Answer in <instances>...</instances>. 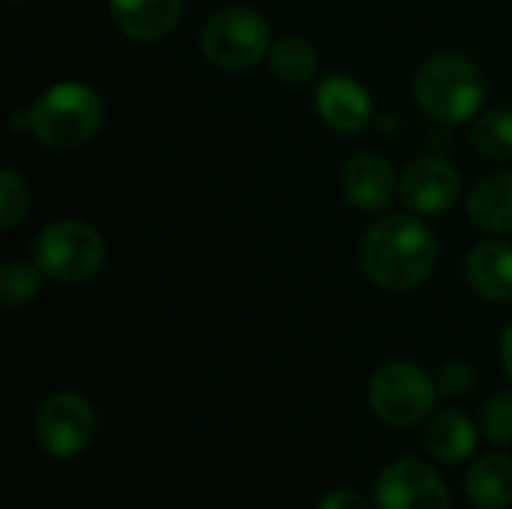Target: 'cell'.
<instances>
[{
	"label": "cell",
	"mask_w": 512,
	"mask_h": 509,
	"mask_svg": "<svg viewBox=\"0 0 512 509\" xmlns=\"http://www.w3.org/2000/svg\"><path fill=\"white\" fill-rule=\"evenodd\" d=\"M360 261L375 285L387 291H411L432 276L438 243L420 219L387 216L363 237Z\"/></svg>",
	"instance_id": "1"
},
{
	"label": "cell",
	"mask_w": 512,
	"mask_h": 509,
	"mask_svg": "<svg viewBox=\"0 0 512 509\" xmlns=\"http://www.w3.org/2000/svg\"><path fill=\"white\" fill-rule=\"evenodd\" d=\"M102 123L99 96L78 81H63L39 93L27 111V126L42 147L75 150L87 144Z\"/></svg>",
	"instance_id": "2"
},
{
	"label": "cell",
	"mask_w": 512,
	"mask_h": 509,
	"mask_svg": "<svg viewBox=\"0 0 512 509\" xmlns=\"http://www.w3.org/2000/svg\"><path fill=\"white\" fill-rule=\"evenodd\" d=\"M417 102L438 123H465L471 120L486 96L483 72L465 54H438L423 63L417 72Z\"/></svg>",
	"instance_id": "3"
},
{
	"label": "cell",
	"mask_w": 512,
	"mask_h": 509,
	"mask_svg": "<svg viewBox=\"0 0 512 509\" xmlns=\"http://www.w3.org/2000/svg\"><path fill=\"white\" fill-rule=\"evenodd\" d=\"M33 264L57 282H84L105 264L102 234L78 219H57L33 240Z\"/></svg>",
	"instance_id": "4"
},
{
	"label": "cell",
	"mask_w": 512,
	"mask_h": 509,
	"mask_svg": "<svg viewBox=\"0 0 512 509\" xmlns=\"http://www.w3.org/2000/svg\"><path fill=\"white\" fill-rule=\"evenodd\" d=\"M438 396V384L432 375L414 363H387L375 372L369 384V408L372 414L393 426L408 429L423 423L432 414Z\"/></svg>",
	"instance_id": "5"
},
{
	"label": "cell",
	"mask_w": 512,
	"mask_h": 509,
	"mask_svg": "<svg viewBox=\"0 0 512 509\" xmlns=\"http://www.w3.org/2000/svg\"><path fill=\"white\" fill-rule=\"evenodd\" d=\"M201 48L219 69H249L270 54V24L249 6H228L204 24Z\"/></svg>",
	"instance_id": "6"
},
{
	"label": "cell",
	"mask_w": 512,
	"mask_h": 509,
	"mask_svg": "<svg viewBox=\"0 0 512 509\" xmlns=\"http://www.w3.org/2000/svg\"><path fill=\"white\" fill-rule=\"evenodd\" d=\"M96 438V411L78 393H54L36 411V444L57 462L78 459Z\"/></svg>",
	"instance_id": "7"
},
{
	"label": "cell",
	"mask_w": 512,
	"mask_h": 509,
	"mask_svg": "<svg viewBox=\"0 0 512 509\" xmlns=\"http://www.w3.org/2000/svg\"><path fill=\"white\" fill-rule=\"evenodd\" d=\"M378 509H453L447 483L423 459H396L375 480Z\"/></svg>",
	"instance_id": "8"
},
{
	"label": "cell",
	"mask_w": 512,
	"mask_h": 509,
	"mask_svg": "<svg viewBox=\"0 0 512 509\" xmlns=\"http://www.w3.org/2000/svg\"><path fill=\"white\" fill-rule=\"evenodd\" d=\"M459 189H462L459 171L441 156L414 159L402 171V180H399V198L405 201L408 210L423 213V216L450 210L453 201L459 198Z\"/></svg>",
	"instance_id": "9"
},
{
	"label": "cell",
	"mask_w": 512,
	"mask_h": 509,
	"mask_svg": "<svg viewBox=\"0 0 512 509\" xmlns=\"http://www.w3.org/2000/svg\"><path fill=\"white\" fill-rule=\"evenodd\" d=\"M318 114L339 132H360L372 120V99L363 84L348 75H330L318 84Z\"/></svg>",
	"instance_id": "10"
},
{
	"label": "cell",
	"mask_w": 512,
	"mask_h": 509,
	"mask_svg": "<svg viewBox=\"0 0 512 509\" xmlns=\"http://www.w3.org/2000/svg\"><path fill=\"white\" fill-rule=\"evenodd\" d=\"M396 189L399 183L390 162L375 153L354 156L342 171V192L360 210H384L393 201Z\"/></svg>",
	"instance_id": "11"
},
{
	"label": "cell",
	"mask_w": 512,
	"mask_h": 509,
	"mask_svg": "<svg viewBox=\"0 0 512 509\" xmlns=\"http://www.w3.org/2000/svg\"><path fill=\"white\" fill-rule=\"evenodd\" d=\"M114 24L138 42L168 36L183 12V0H108Z\"/></svg>",
	"instance_id": "12"
},
{
	"label": "cell",
	"mask_w": 512,
	"mask_h": 509,
	"mask_svg": "<svg viewBox=\"0 0 512 509\" xmlns=\"http://www.w3.org/2000/svg\"><path fill=\"white\" fill-rule=\"evenodd\" d=\"M468 285L492 300V303H512V246L501 240H489L471 249L465 261Z\"/></svg>",
	"instance_id": "13"
},
{
	"label": "cell",
	"mask_w": 512,
	"mask_h": 509,
	"mask_svg": "<svg viewBox=\"0 0 512 509\" xmlns=\"http://www.w3.org/2000/svg\"><path fill=\"white\" fill-rule=\"evenodd\" d=\"M465 495L477 509H507L512 504V459L507 453L480 456L465 474Z\"/></svg>",
	"instance_id": "14"
},
{
	"label": "cell",
	"mask_w": 512,
	"mask_h": 509,
	"mask_svg": "<svg viewBox=\"0 0 512 509\" xmlns=\"http://www.w3.org/2000/svg\"><path fill=\"white\" fill-rule=\"evenodd\" d=\"M426 450L444 465H459L477 450V426L462 411H438L426 423Z\"/></svg>",
	"instance_id": "15"
},
{
	"label": "cell",
	"mask_w": 512,
	"mask_h": 509,
	"mask_svg": "<svg viewBox=\"0 0 512 509\" xmlns=\"http://www.w3.org/2000/svg\"><path fill=\"white\" fill-rule=\"evenodd\" d=\"M468 213L486 231H512V171L483 180L468 195Z\"/></svg>",
	"instance_id": "16"
},
{
	"label": "cell",
	"mask_w": 512,
	"mask_h": 509,
	"mask_svg": "<svg viewBox=\"0 0 512 509\" xmlns=\"http://www.w3.org/2000/svg\"><path fill=\"white\" fill-rule=\"evenodd\" d=\"M267 63L282 84H303L318 72V51L300 36H285L270 45Z\"/></svg>",
	"instance_id": "17"
},
{
	"label": "cell",
	"mask_w": 512,
	"mask_h": 509,
	"mask_svg": "<svg viewBox=\"0 0 512 509\" xmlns=\"http://www.w3.org/2000/svg\"><path fill=\"white\" fill-rule=\"evenodd\" d=\"M471 144L489 159H512V111H489L474 120Z\"/></svg>",
	"instance_id": "18"
},
{
	"label": "cell",
	"mask_w": 512,
	"mask_h": 509,
	"mask_svg": "<svg viewBox=\"0 0 512 509\" xmlns=\"http://www.w3.org/2000/svg\"><path fill=\"white\" fill-rule=\"evenodd\" d=\"M39 276L42 270L27 261H9L0 270V303L6 309H21L27 306L36 291H39Z\"/></svg>",
	"instance_id": "19"
},
{
	"label": "cell",
	"mask_w": 512,
	"mask_h": 509,
	"mask_svg": "<svg viewBox=\"0 0 512 509\" xmlns=\"http://www.w3.org/2000/svg\"><path fill=\"white\" fill-rule=\"evenodd\" d=\"M480 432L495 447L512 444V390L495 393L480 408Z\"/></svg>",
	"instance_id": "20"
},
{
	"label": "cell",
	"mask_w": 512,
	"mask_h": 509,
	"mask_svg": "<svg viewBox=\"0 0 512 509\" xmlns=\"http://www.w3.org/2000/svg\"><path fill=\"white\" fill-rule=\"evenodd\" d=\"M27 204H30V195H27V183L12 171V168H3L0 171V228L9 231L15 228L24 213H27Z\"/></svg>",
	"instance_id": "21"
},
{
	"label": "cell",
	"mask_w": 512,
	"mask_h": 509,
	"mask_svg": "<svg viewBox=\"0 0 512 509\" xmlns=\"http://www.w3.org/2000/svg\"><path fill=\"white\" fill-rule=\"evenodd\" d=\"M435 384H438V393H441V396H447V399H462V396H468V393L474 390L477 375H474V369H471L468 363L450 360V363H444V366L438 369Z\"/></svg>",
	"instance_id": "22"
},
{
	"label": "cell",
	"mask_w": 512,
	"mask_h": 509,
	"mask_svg": "<svg viewBox=\"0 0 512 509\" xmlns=\"http://www.w3.org/2000/svg\"><path fill=\"white\" fill-rule=\"evenodd\" d=\"M318 509H375L372 501L357 492V489H330L321 501H318Z\"/></svg>",
	"instance_id": "23"
},
{
	"label": "cell",
	"mask_w": 512,
	"mask_h": 509,
	"mask_svg": "<svg viewBox=\"0 0 512 509\" xmlns=\"http://www.w3.org/2000/svg\"><path fill=\"white\" fill-rule=\"evenodd\" d=\"M501 363H504V372L512 381V321L507 324L504 336H501Z\"/></svg>",
	"instance_id": "24"
},
{
	"label": "cell",
	"mask_w": 512,
	"mask_h": 509,
	"mask_svg": "<svg viewBox=\"0 0 512 509\" xmlns=\"http://www.w3.org/2000/svg\"><path fill=\"white\" fill-rule=\"evenodd\" d=\"M6 3H18V0H6Z\"/></svg>",
	"instance_id": "25"
}]
</instances>
